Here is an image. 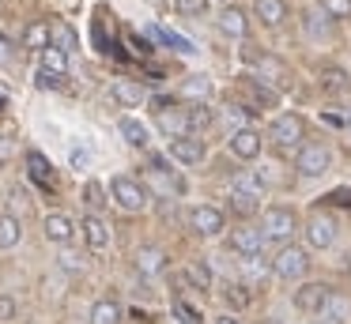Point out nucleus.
I'll list each match as a JSON object with an SVG mask.
<instances>
[{
  "label": "nucleus",
  "instance_id": "obj_1",
  "mask_svg": "<svg viewBox=\"0 0 351 324\" xmlns=\"http://www.w3.org/2000/svg\"><path fill=\"white\" fill-rule=\"evenodd\" d=\"M295 230H298V215L291 208L268 203V208L261 211V234H265V241H272V245H291Z\"/></svg>",
  "mask_w": 351,
  "mask_h": 324
},
{
  "label": "nucleus",
  "instance_id": "obj_2",
  "mask_svg": "<svg viewBox=\"0 0 351 324\" xmlns=\"http://www.w3.org/2000/svg\"><path fill=\"white\" fill-rule=\"evenodd\" d=\"M268 271H272L276 279H283V283H291V279H302L306 271H310V253H306L302 245H280V253H276V260L268 264Z\"/></svg>",
  "mask_w": 351,
  "mask_h": 324
},
{
  "label": "nucleus",
  "instance_id": "obj_3",
  "mask_svg": "<svg viewBox=\"0 0 351 324\" xmlns=\"http://www.w3.org/2000/svg\"><path fill=\"white\" fill-rule=\"evenodd\" d=\"M268 140L280 151H298L306 143V121L298 113H280V117L268 125Z\"/></svg>",
  "mask_w": 351,
  "mask_h": 324
},
{
  "label": "nucleus",
  "instance_id": "obj_4",
  "mask_svg": "<svg viewBox=\"0 0 351 324\" xmlns=\"http://www.w3.org/2000/svg\"><path fill=\"white\" fill-rule=\"evenodd\" d=\"M295 170L302 173V177H325L328 170H332V147L321 140L313 143H302L295 155Z\"/></svg>",
  "mask_w": 351,
  "mask_h": 324
},
{
  "label": "nucleus",
  "instance_id": "obj_5",
  "mask_svg": "<svg viewBox=\"0 0 351 324\" xmlns=\"http://www.w3.org/2000/svg\"><path fill=\"white\" fill-rule=\"evenodd\" d=\"M110 196H114V203L121 211H129V215H140V211L147 208V188L140 185L136 177H129V173H117V177L110 181Z\"/></svg>",
  "mask_w": 351,
  "mask_h": 324
},
{
  "label": "nucleus",
  "instance_id": "obj_6",
  "mask_svg": "<svg viewBox=\"0 0 351 324\" xmlns=\"http://www.w3.org/2000/svg\"><path fill=\"white\" fill-rule=\"evenodd\" d=\"M227 147H230V155H234V158L253 162V158H261V151H265V136H261L253 125L250 128H234L230 140H227Z\"/></svg>",
  "mask_w": 351,
  "mask_h": 324
},
{
  "label": "nucleus",
  "instance_id": "obj_7",
  "mask_svg": "<svg viewBox=\"0 0 351 324\" xmlns=\"http://www.w3.org/2000/svg\"><path fill=\"white\" fill-rule=\"evenodd\" d=\"M223 226H227V219H223L219 208H212V203H197V208H189V230H197L200 238H219Z\"/></svg>",
  "mask_w": 351,
  "mask_h": 324
},
{
  "label": "nucleus",
  "instance_id": "obj_8",
  "mask_svg": "<svg viewBox=\"0 0 351 324\" xmlns=\"http://www.w3.org/2000/svg\"><path fill=\"white\" fill-rule=\"evenodd\" d=\"M306 241H310V249H332L336 219L328 215V211H313V215L306 219Z\"/></svg>",
  "mask_w": 351,
  "mask_h": 324
},
{
  "label": "nucleus",
  "instance_id": "obj_9",
  "mask_svg": "<svg viewBox=\"0 0 351 324\" xmlns=\"http://www.w3.org/2000/svg\"><path fill=\"white\" fill-rule=\"evenodd\" d=\"M250 60L257 64V79L265 83V87H272V90H287V87H291L287 64H283L280 57H268V53H261V57H250Z\"/></svg>",
  "mask_w": 351,
  "mask_h": 324
},
{
  "label": "nucleus",
  "instance_id": "obj_10",
  "mask_svg": "<svg viewBox=\"0 0 351 324\" xmlns=\"http://www.w3.org/2000/svg\"><path fill=\"white\" fill-rule=\"evenodd\" d=\"M170 158H174L178 166H200L208 158V147L200 136H178V140H170Z\"/></svg>",
  "mask_w": 351,
  "mask_h": 324
},
{
  "label": "nucleus",
  "instance_id": "obj_11",
  "mask_svg": "<svg viewBox=\"0 0 351 324\" xmlns=\"http://www.w3.org/2000/svg\"><path fill=\"white\" fill-rule=\"evenodd\" d=\"M42 230H46V238L53 241V245H72L76 241V219L64 215V211H49L46 219H42Z\"/></svg>",
  "mask_w": 351,
  "mask_h": 324
},
{
  "label": "nucleus",
  "instance_id": "obj_12",
  "mask_svg": "<svg viewBox=\"0 0 351 324\" xmlns=\"http://www.w3.org/2000/svg\"><path fill=\"white\" fill-rule=\"evenodd\" d=\"M328 294H332L328 283H302L295 290V309L298 313H321L325 301H328Z\"/></svg>",
  "mask_w": 351,
  "mask_h": 324
},
{
  "label": "nucleus",
  "instance_id": "obj_13",
  "mask_svg": "<svg viewBox=\"0 0 351 324\" xmlns=\"http://www.w3.org/2000/svg\"><path fill=\"white\" fill-rule=\"evenodd\" d=\"M110 98H114L121 110H136V105L147 102V87H144V83H136V79H114Z\"/></svg>",
  "mask_w": 351,
  "mask_h": 324
},
{
  "label": "nucleus",
  "instance_id": "obj_14",
  "mask_svg": "<svg viewBox=\"0 0 351 324\" xmlns=\"http://www.w3.org/2000/svg\"><path fill=\"white\" fill-rule=\"evenodd\" d=\"M265 234L261 230H253V226H242V230H230V249H234L238 256H245V260H250V256H261L265 253Z\"/></svg>",
  "mask_w": 351,
  "mask_h": 324
},
{
  "label": "nucleus",
  "instance_id": "obj_15",
  "mask_svg": "<svg viewBox=\"0 0 351 324\" xmlns=\"http://www.w3.org/2000/svg\"><path fill=\"white\" fill-rule=\"evenodd\" d=\"M76 230L84 234V241H87V249H91V253H102V249L110 245V226L102 223V215H84Z\"/></svg>",
  "mask_w": 351,
  "mask_h": 324
},
{
  "label": "nucleus",
  "instance_id": "obj_16",
  "mask_svg": "<svg viewBox=\"0 0 351 324\" xmlns=\"http://www.w3.org/2000/svg\"><path fill=\"white\" fill-rule=\"evenodd\" d=\"M253 15L261 19V27H283L291 8L287 0H253Z\"/></svg>",
  "mask_w": 351,
  "mask_h": 324
},
{
  "label": "nucleus",
  "instance_id": "obj_17",
  "mask_svg": "<svg viewBox=\"0 0 351 324\" xmlns=\"http://www.w3.org/2000/svg\"><path fill=\"white\" fill-rule=\"evenodd\" d=\"M219 30L227 38H238V42H242V38L250 34V15H245L242 8H234V4L223 8V12H219Z\"/></svg>",
  "mask_w": 351,
  "mask_h": 324
},
{
  "label": "nucleus",
  "instance_id": "obj_18",
  "mask_svg": "<svg viewBox=\"0 0 351 324\" xmlns=\"http://www.w3.org/2000/svg\"><path fill=\"white\" fill-rule=\"evenodd\" d=\"M321 313H325V321H328V324H351V294L332 290Z\"/></svg>",
  "mask_w": 351,
  "mask_h": 324
},
{
  "label": "nucleus",
  "instance_id": "obj_19",
  "mask_svg": "<svg viewBox=\"0 0 351 324\" xmlns=\"http://www.w3.org/2000/svg\"><path fill=\"white\" fill-rule=\"evenodd\" d=\"M230 192H238V196H250V200H265V181L257 177V173H250V170H238L234 177H230Z\"/></svg>",
  "mask_w": 351,
  "mask_h": 324
},
{
  "label": "nucleus",
  "instance_id": "obj_20",
  "mask_svg": "<svg viewBox=\"0 0 351 324\" xmlns=\"http://www.w3.org/2000/svg\"><path fill=\"white\" fill-rule=\"evenodd\" d=\"M117 132H121V140L129 143V147H140V151H144L147 143H152L147 125H144V121H136V117H121V121H117Z\"/></svg>",
  "mask_w": 351,
  "mask_h": 324
},
{
  "label": "nucleus",
  "instance_id": "obj_21",
  "mask_svg": "<svg viewBox=\"0 0 351 324\" xmlns=\"http://www.w3.org/2000/svg\"><path fill=\"white\" fill-rule=\"evenodd\" d=\"M159 128L170 136V140H178V136H189V121H185V105L178 110V105H170V110H159Z\"/></svg>",
  "mask_w": 351,
  "mask_h": 324
},
{
  "label": "nucleus",
  "instance_id": "obj_22",
  "mask_svg": "<svg viewBox=\"0 0 351 324\" xmlns=\"http://www.w3.org/2000/svg\"><path fill=\"white\" fill-rule=\"evenodd\" d=\"M162 268H167V253H162V249L144 245V249L136 253V271H140V275H147V279H152V275H159Z\"/></svg>",
  "mask_w": 351,
  "mask_h": 324
},
{
  "label": "nucleus",
  "instance_id": "obj_23",
  "mask_svg": "<svg viewBox=\"0 0 351 324\" xmlns=\"http://www.w3.org/2000/svg\"><path fill=\"white\" fill-rule=\"evenodd\" d=\"M185 121H189V136H197V132H204V128H212L215 113L208 102H189L185 105Z\"/></svg>",
  "mask_w": 351,
  "mask_h": 324
},
{
  "label": "nucleus",
  "instance_id": "obj_24",
  "mask_svg": "<svg viewBox=\"0 0 351 324\" xmlns=\"http://www.w3.org/2000/svg\"><path fill=\"white\" fill-rule=\"evenodd\" d=\"M19 241H23V223H19V215L4 211L0 215V249H16Z\"/></svg>",
  "mask_w": 351,
  "mask_h": 324
},
{
  "label": "nucleus",
  "instance_id": "obj_25",
  "mask_svg": "<svg viewBox=\"0 0 351 324\" xmlns=\"http://www.w3.org/2000/svg\"><path fill=\"white\" fill-rule=\"evenodd\" d=\"M91 324H121V306L114 298H99L91 306Z\"/></svg>",
  "mask_w": 351,
  "mask_h": 324
},
{
  "label": "nucleus",
  "instance_id": "obj_26",
  "mask_svg": "<svg viewBox=\"0 0 351 324\" xmlns=\"http://www.w3.org/2000/svg\"><path fill=\"white\" fill-rule=\"evenodd\" d=\"M38 60H42V72H49V75H69V53L46 45V49L38 53Z\"/></svg>",
  "mask_w": 351,
  "mask_h": 324
},
{
  "label": "nucleus",
  "instance_id": "obj_27",
  "mask_svg": "<svg viewBox=\"0 0 351 324\" xmlns=\"http://www.w3.org/2000/svg\"><path fill=\"white\" fill-rule=\"evenodd\" d=\"M23 45H27V49H34V53L46 49V45H49V23L46 19L31 23V27L23 30Z\"/></svg>",
  "mask_w": 351,
  "mask_h": 324
},
{
  "label": "nucleus",
  "instance_id": "obj_28",
  "mask_svg": "<svg viewBox=\"0 0 351 324\" xmlns=\"http://www.w3.org/2000/svg\"><path fill=\"white\" fill-rule=\"evenodd\" d=\"M27 166H31L34 181H42V185L53 188V166H49V158L42 155V151H27Z\"/></svg>",
  "mask_w": 351,
  "mask_h": 324
},
{
  "label": "nucleus",
  "instance_id": "obj_29",
  "mask_svg": "<svg viewBox=\"0 0 351 324\" xmlns=\"http://www.w3.org/2000/svg\"><path fill=\"white\" fill-rule=\"evenodd\" d=\"M185 279H189L197 290H212V268H208L204 260H193L189 268H185Z\"/></svg>",
  "mask_w": 351,
  "mask_h": 324
},
{
  "label": "nucleus",
  "instance_id": "obj_30",
  "mask_svg": "<svg viewBox=\"0 0 351 324\" xmlns=\"http://www.w3.org/2000/svg\"><path fill=\"white\" fill-rule=\"evenodd\" d=\"M49 45L61 49V53H72V49H76V34H72V27H64V23L49 27Z\"/></svg>",
  "mask_w": 351,
  "mask_h": 324
},
{
  "label": "nucleus",
  "instance_id": "obj_31",
  "mask_svg": "<svg viewBox=\"0 0 351 324\" xmlns=\"http://www.w3.org/2000/svg\"><path fill=\"white\" fill-rule=\"evenodd\" d=\"M84 203L91 208V215H99V211L110 203V200H106V188H102L99 181H87V185H84Z\"/></svg>",
  "mask_w": 351,
  "mask_h": 324
},
{
  "label": "nucleus",
  "instance_id": "obj_32",
  "mask_svg": "<svg viewBox=\"0 0 351 324\" xmlns=\"http://www.w3.org/2000/svg\"><path fill=\"white\" fill-rule=\"evenodd\" d=\"M182 90H185L189 98H200V102H204V98L212 95V79H208V75H189Z\"/></svg>",
  "mask_w": 351,
  "mask_h": 324
},
{
  "label": "nucleus",
  "instance_id": "obj_33",
  "mask_svg": "<svg viewBox=\"0 0 351 324\" xmlns=\"http://www.w3.org/2000/svg\"><path fill=\"white\" fill-rule=\"evenodd\" d=\"M321 12L328 19H351V0H321Z\"/></svg>",
  "mask_w": 351,
  "mask_h": 324
},
{
  "label": "nucleus",
  "instance_id": "obj_34",
  "mask_svg": "<svg viewBox=\"0 0 351 324\" xmlns=\"http://www.w3.org/2000/svg\"><path fill=\"white\" fill-rule=\"evenodd\" d=\"M343 83H348V72H340V68H325L321 72V87L325 90H340Z\"/></svg>",
  "mask_w": 351,
  "mask_h": 324
},
{
  "label": "nucleus",
  "instance_id": "obj_35",
  "mask_svg": "<svg viewBox=\"0 0 351 324\" xmlns=\"http://www.w3.org/2000/svg\"><path fill=\"white\" fill-rule=\"evenodd\" d=\"M230 211H238V215H245V219H250L253 211H261V203H257V200H250V196L230 192Z\"/></svg>",
  "mask_w": 351,
  "mask_h": 324
},
{
  "label": "nucleus",
  "instance_id": "obj_36",
  "mask_svg": "<svg viewBox=\"0 0 351 324\" xmlns=\"http://www.w3.org/2000/svg\"><path fill=\"white\" fill-rule=\"evenodd\" d=\"M174 8L182 15H189V19H200L208 12V0H174Z\"/></svg>",
  "mask_w": 351,
  "mask_h": 324
},
{
  "label": "nucleus",
  "instance_id": "obj_37",
  "mask_svg": "<svg viewBox=\"0 0 351 324\" xmlns=\"http://www.w3.org/2000/svg\"><path fill=\"white\" fill-rule=\"evenodd\" d=\"M34 83H38L42 90H57V87H64V75H49V72H34Z\"/></svg>",
  "mask_w": 351,
  "mask_h": 324
},
{
  "label": "nucleus",
  "instance_id": "obj_38",
  "mask_svg": "<svg viewBox=\"0 0 351 324\" xmlns=\"http://www.w3.org/2000/svg\"><path fill=\"white\" fill-rule=\"evenodd\" d=\"M155 38H162V42H167V45H174L178 53H193V49H189V42H185V38L170 34V30H162V27H155Z\"/></svg>",
  "mask_w": 351,
  "mask_h": 324
},
{
  "label": "nucleus",
  "instance_id": "obj_39",
  "mask_svg": "<svg viewBox=\"0 0 351 324\" xmlns=\"http://www.w3.org/2000/svg\"><path fill=\"white\" fill-rule=\"evenodd\" d=\"M227 121L238 128H250V110L245 105H227Z\"/></svg>",
  "mask_w": 351,
  "mask_h": 324
},
{
  "label": "nucleus",
  "instance_id": "obj_40",
  "mask_svg": "<svg viewBox=\"0 0 351 324\" xmlns=\"http://www.w3.org/2000/svg\"><path fill=\"white\" fill-rule=\"evenodd\" d=\"M227 306H234V309L250 306V294H245V286H230V290H227Z\"/></svg>",
  "mask_w": 351,
  "mask_h": 324
},
{
  "label": "nucleus",
  "instance_id": "obj_41",
  "mask_svg": "<svg viewBox=\"0 0 351 324\" xmlns=\"http://www.w3.org/2000/svg\"><path fill=\"white\" fill-rule=\"evenodd\" d=\"M12 316H16V298L0 294V321H12Z\"/></svg>",
  "mask_w": 351,
  "mask_h": 324
},
{
  "label": "nucleus",
  "instance_id": "obj_42",
  "mask_svg": "<svg viewBox=\"0 0 351 324\" xmlns=\"http://www.w3.org/2000/svg\"><path fill=\"white\" fill-rule=\"evenodd\" d=\"M69 162L76 166V170H84L87 162H91V155H87V147H72V155H69Z\"/></svg>",
  "mask_w": 351,
  "mask_h": 324
},
{
  "label": "nucleus",
  "instance_id": "obj_43",
  "mask_svg": "<svg viewBox=\"0 0 351 324\" xmlns=\"http://www.w3.org/2000/svg\"><path fill=\"white\" fill-rule=\"evenodd\" d=\"M12 60V45H8V38L0 34V64H8Z\"/></svg>",
  "mask_w": 351,
  "mask_h": 324
},
{
  "label": "nucleus",
  "instance_id": "obj_44",
  "mask_svg": "<svg viewBox=\"0 0 351 324\" xmlns=\"http://www.w3.org/2000/svg\"><path fill=\"white\" fill-rule=\"evenodd\" d=\"M215 324H238V321H234V316H219Z\"/></svg>",
  "mask_w": 351,
  "mask_h": 324
},
{
  "label": "nucleus",
  "instance_id": "obj_45",
  "mask_svg": "<svg viewBox=\"0 0 351 324\" xmlns=\"http://www.w3.org/2000/svg\"><path fill=\"white\" fill-rule=\"evenodd\" d=\"M348 125H351V121H348Z\"/></svg>",
  "mask_w": 351,
  "mask_h": 324
}]
</instances>
